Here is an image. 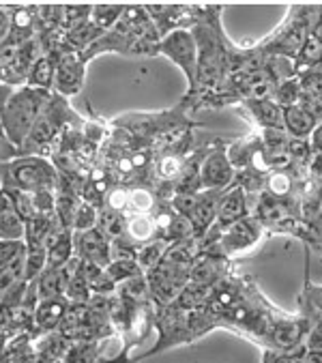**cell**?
Instances as JSON below:
<instances>
[{"label":"cell","instance_id":"cell-43","mask_svg":"<svg viewBox=\"0 0 322 363\" xmlns=\"http://www.w3.org/2000/svg\"><path fill=\"white\" fill-rule=\"evenodd\" d=\"M18 155H20V149L7 138L3 125H0V166L7 164V162H11V160H16Z\"/></svg>","mask_w":322,"mask_h":363},{"label":"cell","instance_id":"cell-26","mask_svg":"<svg viewBox=\"0 0 322 363\" xmlns=\"http://www.w3.org/2000/svg\"><path fill=\"white\" fill-rule=\"evenodd\" d=\"M26 243L24 241H3L0 239V273L3 271H24Z\"/></svg>","mask_w":322,"mask_h":363},{"label":"cell","instance_id":"cell-40","mask_svg":"<svg viewBox=\"0 0 322 363\" xmlns=\"http://www.w3.org/2000/svg\"><path fill=\"white\" fill-rule=\"evenodd\" d=\"M290 189H292V179L288 177V172L277 170L275 174H271V179H269V191L267 194H271L275 198H286L290 194Z\"/></svg>","mask_w":322,"mask_h":363},{"label":"cell","instance_id":"cell-30","mask_svg":"<svg viewBox=\"0 0 322 363\" xmlns=\"http://www.w3.org/2000/svg\"><path fill=\"white\" fill-rule=\"evenodd\" d=\"M127 5H93L91 11V22L101 30L108 33L110 28H114L118 24V20L123 18Z\"/></svg>","mask_w":322,"mask_h":363},{"label":"cell","instance_id":"cell-8","mask_svg":"<svg viewBox=\"0 0 322 363\" xmlns=\"http://www.w3.org/2000/svg\"><path fill=\"white\" fill-rule=\"evenodd\" d=\"M260 239H262V224L256 220V217L250 215L245 220H240V222L232 224L230 228H226L213 250L228 258V256L250 252Z\"/></svg>","mask_w":322,"mask_h":363},{"label":"cell","instance_id":"cell-15","mask_svg":"<svg viewBox=\"0 0 322 363\" xmlns=\"http://www.w3.org/2000/svg\"><path fill=\"white\" fill-rule=\"evenodd\" d=\"M223 269H226V256H221L215 250L200 252L198 258L191 264L189 281L202 284V286H215V284H219Z\"/></svg>","mask_w":322,"mask_h":363},{"label":"cell","instance_id":"cell-16","mask_svg":"<svg viewBox=\"0 0 322 363\" xmlns=\"http://www.w3.org/2000/svg\"><path fill=\"white\" fill-rule=\"evenodd\" d=\"M26 224L13 208V202L0 187V239L3 241H24Z\"/></svg>","mask_w":322,"mask_h":363},{"label":"cell","instance_id":"cell-47","mask_svg":"<svg viewBox=\"0 0 322 363\" xmlns=\"http://www.w3.org/2000/svg\"><path fill=\"white\" fill-rule=\"evenodd\" d=\"M299 363H322V350H303Z\"/></svg>","mask_w":322,"mask_h":363},{"label":"cell","instance_id":"cell-28","mask_svg":"<svg viewBox=\"0 0 322 363\" xmlns=\"http://www.w3.org/2000/svg\"><path fill=\"white\" fill-rule=\"evenodd\" d=\"M79 204H82V200H79V198L62 194V191H56V211H54V215H56L60 228L73 230V222H75V215H77Z\"/></svg>","mask_w":322,"mask_h":363},{"label":"cell","instance_id":"cell-17","mask_svg":"<svg viewBox=\"0 0 322 363\" xmlns=\"http://www.w3.org/2000/svg\"><path fill=\"white\" fill-rule=\"evenodd\" d=\"M45 252H48V269H62L75 256L73 230H65V228L56 230L48 239Z\"/></svg>","mask_w":322,"mask_h":363},{"label":"cell","instance_id":"cell-32","mask_svg":"<svg viewBox=\"0 0 322 363\" xmlns=\"http://www.w3.org/2000/svg\"><path fill=\"white\" fill-rule=\"evenodd\" d=\"M91 11L93 5H62V13H60V26L62 30H71L79 24H84L91 20Z\"/></svg>","mask_w":322,"mask_h":363},{"label":"cell","instance_id":"cell-36","mask_svg":"<svg viewBox=\"0 0 322 363\" xmlns=\"http://www.w3.org/2000/svg\"><path fill=\"white\" fill-rule=\"evenodd\" d=\"M129 198H131V185H121V183H116V185L110 189V194H108L104 206H108V208H112V211H116V213L127 215Z\"/></svg>","mask_w":322,"mask_h":363},{"label":"cell","instance_id":"cell-14","mask_svg":"<svg viewBox=\"0 0 322 363\" xmlns=\"http://www.w3.org/2000/svg\"><path fill=\"white\" fill-rule=\"evenodd\" d=\"M69 299L67 297H58V299H43L39 301L33 320H35V337L43 335V333H54L58 331L67 310H69Z\"/></svg>","mask_w":322,"mask_h":363},{"label":"cell","instance_id":"cell-39","mask_svg":"<svg viewBox=\"0 0 322 363\" xmlns=\"http://www.w3.org/2000/svg\"><path fill=\"white\" fill-rule=\"evenodd\" d=\"M33 196V206H35V215H54L56 211V191L52 189H43Z\"/></svg>","mask_w":322,"mask_h":363},{"label":"cell","instance_id":"cell-33","mask_svg":"<svg viewBox=\"0 0 322 363\" xmlns=\"http://www.w3.org/2000/svg\"><path fill=\"white\" fill-rule=\"evenodd\" d=\"M106 271H108V275L114 279L116 286H121L123 281L133 279V277H138V275H144L135 260H112V262L106 267Z\"/></svg>","mask_w":322,"mask_h":363},{"label":"cell","instance_id":"cell-29","mask_svg":"<svg viewBox=\"0 0 322 363\" xmlns=\"http://www.w3.org/2000/svg\"><path fill=\"white\" fill-rule=\"evenodd\" d=\"M303 97V89H301V82H299V76L294 78H288V80H282L277 82L275 91H273V101L284 110V108H292V106H299Z\"/></svg>","mask_w":322,"mask_h":363},{"label":"cell","instance_id":"cell-27","mask_svg":"<svg viewBox=\"0 0 322 363\" xmlns=\"http://www.w3.org/2000/svg\"><path fill=\"white\" fill-rule=\"evenodd\" d=\"M97 228L106 237H110L112 241L114 239H123V237H127V215L116 213V211H112L108 206H101L99 208V224H97Z\"/></svg>","mask_w":322,"mask_h":363},{"label":"cell","instance_id":"cell-20","mask_svg":"<svg viewBox=\"0 0 322 363\" xmlns=\"http://www.w3.org/2000/svg\"><path fill=\"white\" fill-rule=\"evenodd\" d=\"M56 230H60L56 215H35L30 222H26L24 243L26 245H45L48 239Z\"/></svg>","mask_w":322,"mask_h":363},{"label":"cell","instance_id":"cell-23","mask_svg":"<svg viewBox=\"0 0 322 363\" xmlns=\"http://www.w3.org/2000/svg\"><path fill=\"white\" fill-rule=\"evenodd\" d=\"M104 352V340H75L69 344L65 363H99Z\"/></svg>","mask_w":322,"mask_h":363},{"label":"cell","instance_id":"cell-19","mask_svg":"<svg viewBox=\"0 0 322 363\" xmlns=\"http://www.w3.org/2000/svg\"><path fill=\"white\" fill-rule=\"evenodd\" d=\"M54 78H56V56L41 54L30 69L26 86L52 93L54 91Z\"/></svg>","mask_w":322,"mask_h":363},{"label":"cell","instance_id":"cell-4","mask_svg":"<svg viewBox=\"0 0 322 363\" xmlns=\"http://www.w3.org/2000/svg\"><path fill=\"white\" fill-rule=\"evenodd\" d=\"M159 54L172 60L183 71V76L187 78V84H189V93L185 99H191L198 86V43H196L191 28L172 30L166 37H161Z\"/></svg>","mask_w":322,"mask_h":363},{"label":"cell","instance_id":"cell-44","mask_svg":"<svg viewBox=\"0 0 322 363\" xmlns=\"http://www.w3.org/2000/svg\"><path fill=\"white\" fill-rule=\"evenodd\" d=\"M299 106H301L318 125L322 123V97H313V95H305V93H303Z\"/></svg>","mask_w":322,"mask_h":363},{"label":"cell","instance_id":"cell-51","mask_svg":"<svg viewBox=\"0 0 322 363\" xmlns=\"http://www.w3.org/2000/svg\"><path fill=\"white\" fill-rule=\"evenodd\" d=\"M320 250H322V241H320Z\"/></svg>","mask_w":322,"mask_h":363},{"label":"cell","instance_id":"cell-6","mask_svg":"<svg viewBox=\"0 0 322 363\" xmlns=\"http://www.w3.org/2000/svg\"><path fill=\"white\" fill-rule=\"evenodd\" d=\"M309 327H311V318L305 314L290 316V318H271L262 340L269 342L271 350L294 352V350L303 348Z\"/></svg>","mask_w":322,"mask_h":363},{"label":"cell","instance_id":"cell-2","mask_svg":"<svg viewBox=\"0 0 322 363\" xmlns=\"http://www.w3.org/2000/svg\"><path fill=\"white\" fill-rule=\"evenodd\" d=\"M50 97H52V93H48V91L20 86L7 99L3 112H0V125H3L7 138L16 144L18 149L24 144L28 133L33 131L43 108L48 106Z\"/></svg>","mask_w":322,"mask_h":363},{"label":"cell","instance_id":"cell-37","mask_svg":"<svg viewBox=\"0 0 322 363\" xmlns=\"http://www.w3.org/2000/svg\"><path fill=\"white\" fill-rule=\"evenodd\" d=\"M299 82L305 95L322 97V65L305 69L303 74H299Z\"/></svg>","mask_w":322,"mask_h":363},{"label":"cell","instance_id":"cell-9","mask_svg":"<svg viewBox=\"0 0 322 363\" xmlns=\"http://www.w3.org/2000/svg\"><path fill=\"white\" fill-rule=\"evenodd\" d=\"M234 181V166L228 157V151L217 147L200 164V187L213 191L230 189Z\"/></svg>","mask_w":322,"mask_h":363},{"label":"cell","instance_id":"cell-48","mask_svg":"<svg viewBox=\"0 0 322 363\" xmlns=\"http://www.w3.org/2000/svg\"><path fill=\"white\" fill-rule=\"evenodd\" d=\"M311 174H313V179L316 181H320L322 183V155H313V160H311Z\"/></svg>","mask_w":322,"mask_h":363},{"label":"cell","instance_id":"cell-21","mask_svg":"<svg viewBox=\"0 0 322 363\" xmlns=\"http://www.w3.org/2000/svg\"><path fill=\"white\" fill-rule=\"evenodd\" d=\"M245 106L265 129H284L282 108L271 97L269 99H245Z\"/></svg>","mask_w":322,"mask_h":363},{"label":"cell","instance_id":"cell-18","mask_svg":"<svg viewBox=\"0 0 322 363\" xmlns=\"http://www.w3.org/2000/svg\"><path fill=\"white\" fill-rule=\"evenodd\" d=\"M282 123H284V131L294 140H307L318 125L301 106L284 108L282 110Z\"/></svg>","mask_w":322,"mask_h":363},{"label":"cell","instance_id":"cell-35","mask_svg":"<svg viewBox=\"0 0 322 363\" xmlns=\"http://www.w3.org/2000/svg\"><path fill=\"white\" fill-rule=\"evenodd\" d=\"M3 191H5V194L9 196V200L13 202V208L18 211V215L24 220V224L30 222L33 217H35L33 196L26 194V191H20V189H5V187H3Z\"/></svg>","mask_w":322,"mask_h":363},{"label":"cell","instance_id":"cell-3","mask_svg":"<svg viewBox=\"0 0 322 363\" xmlns=\"http://www.w3.org/2000/svg\"><path fill=\"white\" fill-rule=\"evenodd\" d=\"M58 170L48 157L41 155H18L16 160L0 166V187L37 194L43 189L56 191Z\"/></svg>","mask_w":322,"mask_h":363},{"label":"cell","instance_id":"cell-5","mask_svg":"<svg viewBox=\"0 0 322 363\" xmlns=\"http://www.w3.org/2000/svg\"><path fill=\"white\" fill-rule=\"evenodd\" d=\"M41 54H43V50L37 39L20 45V48L0 50V84H5L9 89L26 86L30 69Z\"/></svg>","mask_w":322,"mask_h":363},{"label":"cell","instance_id":"cell-38","mask_svg":"<svg viewBox=\"0 0 322 363\" xmlns=\"http://www.w3.org/2000/svg\"><path fill=\"white\" fill-rule=\"evenodd\" d=\"M288 155H290V162L301 164V166H309L311 160H313L309 140H294V138H290L288 140Z\"/></svg>","mask_w":322,"mask_h":363},{"label":"cell","instance_id":"cell-24","mask_svg":"<svg viewBox=\"0 0 322 363\" xmlns=\"http://www.w3.org/2000/svg\"><path fill=\"white\" fill-rule=\"evenodd\" d=\"M39 299H58L67 293V275L62 269H48L37 277Z\"/></svg>","mask_w":322,"mask_h":363},{"label":"cell","instance_id":"cell-13","mask_svg":"<svg viewBox=\"0 0 322 363\" xmlns=\"http://www.w3.org/2000/svg\"><path fill=\"white\" fill-rule=\"evenodd\" d=\"M256 220L262 226L277 228V230H288V224L294 222V213L288 206L284 198H275L271 194H262L260 202L256 206Z\"/></svg>","mask_w":322,"mask_h":363},{"label":"cell","instance_id":"cell-11","mask_svg":"<svg viewBox=\"0 0 322 363\" xmlns=\"http://www.w3.org/2000/svg\"><path fill=\"white\" fill-rule=\"evenodd\" d=\"M250 217V206H248V194L245 187H230L223 191L219 206H217V217L215 224L211 228L223 233L226 228H230L232 224L245 220Z\"/></svg>","mask_w":322,"mask_h":363},{"label":"cell","instance_id":"cell-22","mask_svg":"<svg viewBox=\"0 0 322 363\" xmlns=\"http://www.w3.org/2000/svg\"><path fill=\"white\" fill-rule=\"evenodd\" d=\"M211 293H213V286H202V284L189 281L181 290V295L172 301V306H177L183 312H196V310H202L209 303Z\"/></svg>","mask_w":322,"mask_h":363},{"label":"cell","instance_id":"cell-50","mask_svg":"<svg viewBox=\"0 0 322 363\" xmlns=\"http://www.w3.org/2000/svg\"><path fill=\"white\" fill-rule=\"evenodd\" d=\"M56 363H65V361H56Z\"/></svg>","mask_w":322,"mask_h":363},{"label":"cell","instance_id":"cell-34","mask_svg":"<svg viewBox=\"0 0 322 363\" xmlns=\"http://www.w3.org/2000/svg\"><path fill=\"white\" fill-rule=\"evenodd\" d=\"M97 224H99V208L89 204V202L79 204L77 215H75V222H73V233L93 230V228H97Z\"/></svg>","mask_w":322,"mask_h":363},{"label":"cell","instance_id":"cell-7","mask_svg":"<svg viewBox=\"0 0 322 363\" xmlns=\"http://www.w3.org/2000/svg\"><path fill=\"white\" fill-rule=\"evenodd\" d=\"M87 80V62L77 52L65 50L56 56V78H54V91L56 95L71 99L82 93Z\"/></svg>","mask_w":322,"mask_h":363},{"label":"cell","instance_id":"cell-42","mask_svg":"<svg viewBox=\"0 0 322 363\" xmlns=\"http://www.w3.org/2000/svg\"><path fill=\"white\" fill-rule=\"evenodd\" d=\"M303 297H305V303H307V308H309V312L313 316L322 314V286H307ZM311 314H305V316L311 318Z\"/></svg>","mask_w":322,"mask_h":363},{"label":"cell","instance_id":"cell-12","mask_svg":"<svg viewBox=\"0 0 322 363\" xmlns=\"http://www.w3.org/2000/svg\"><path fill=\"white\" fill-rule=\"evenodd\" d=\"M221 196H223V191H213V189H202L198 194V202L191 208V213L187 215V220L191 222V228H194V239L200 241L215 224Z\"/></svg>","mask_w":322,"mask_h":363},{"label":"cell","instance_id":"cell-25","mask_svg":"<svg viewBox=\"0 0 322 363\" xmlns=\"http://www.w3.org/2000/svg\"><path fill=\"white\" fill-rule=\"evenodd\" d=\"M168 250H170V243L166 239H161V237H157V239L140 245L138 252H135V262L142 269V273L152 271L161 260H164V256H166Z\"/></svg>","mask_w":322,"mask_h":363},{"label":"cell","instance_id":"cell-41","mask_svg":"<svg viewBox=\"0 0 322 363\" xmlns=\"http://www.w3.org/2000/svg\"><path fill=\"white\" fill-rule=\"evenodd\" d=\"M307 350H322V314L311 316V327L303 344Z\"/></svg>","mask_w":322,"mask_h":363},{"label":"cell","instance_id":"cell-49","mask_svg":"<svg viewBox=\"0 0 322 363\" xmlns=\"http://www.w3.org/2000/svg\"><path fill=\"white\" fill-rule=\"evenodd\" d=\"M13 91H16V89H9V86H5V84H0V112H3V108H5V104H7V99L11 97Z\"/></svg>","mask_w":322,"mask_h":363},{"label":"cell","instance_id":"cell-31","mask_svg":"<svg viewBox=\"0 0 322 363\" xmlns=\"http://www.w3.org/2000/svg\"><path fill=\"white\" fill-rule=\"evenodd\" d=\"M48 267V252L45 245H26V260H24V279H37Z\"/></svg>","mask_w":322,"mask_h":363},{"label":"cell","instance_id":"cell-10","mask_svg":"<svg viewBox=\"0 0 322 363\" xmlns=\"http://www.w3.org/2000/svg\"><path fill=\"white\" fill-rule=\"evenodd\" d=\"M75 241V256L97 267H108L112 262V239L106 237L99 228L87 230V233H73Z\"/></svg>","mask_w":322,"mask_h":363},{"label":"cell","instance_id":"cell-45","mask_svg":"<svg viewBox=\"0 0 322 363\" xmlns=\"http://www.w3.org/2000/svg\"><path fill=\"white\" fill-rule=\"evenodd\" d=\"M11 33V5H0V45Z\"/></svg>","mask_w":322,"mask_h":363},{"label":"cell","instance_id":"cell-46","mask_svg":"<svg viewBox=\"0 0 322 363\" xmlns=\"http://www.w3.org/2000/svg\"><path fill=\"white\" fill-rule=\"evenodd\" d=\"M309 147L313 155H322V123L316 125L313 133L309 135Z\"/></svg>","mask_w":322,"mask_h":363},{"label":"cell","instance_id":"cell-52","mask_svg":"<svg viewBox=\"0 0 322 363\" xmlns=\"http://www.w3.org/2000/svg\"><path fill=\"white\" fill-rule=\"evenodd\" d=\"M320 220H322V217H320Z\"/></svg>","mask_w":322,"mask_h":363},{"label":"cell","instance_id":"cell-1","mask_svg":"<svg viewBox=\"0 0 322 363\" xmlns=\"http://www.w3.org/2000/svg\"><path fill=\"white\" fill-rule=\"evenodd\" d=\"M82 125H84V118L71 108V101L52 93V97H50L48 106L43 108L39 121L35 123L33 131L28 133V138L20 147V155L48 157L52 147L67 129L82 127Z\"/></svg>","mask_w":322,"mask_h":363}]
</instances>
